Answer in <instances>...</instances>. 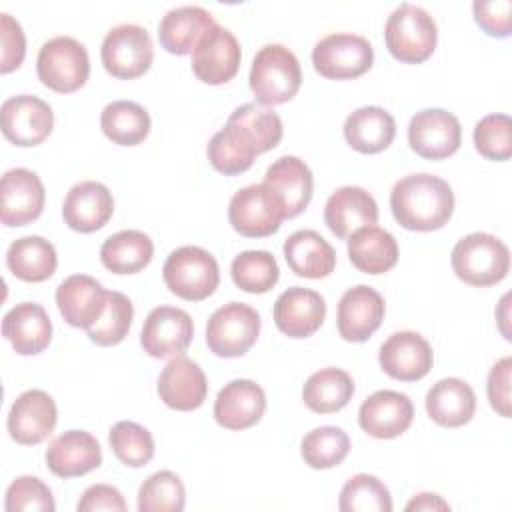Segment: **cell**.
<instances>
[{"mask_svg": "<svg viewBox=\"0 0 512 512\" xmlns=\"http://www.w3.org/2000/svg\"><path fill=\"white\" fill-rule=\"evenodd\" d=\"M242 52L236 36L214 24L192 50V72L194 76L210 86L230 82L240 68Z\"/></svg>", "mask_w": 512, "mask_h": 512, "instance_id": "obj_13", "label": "cell"}, {"mask_svg": "<svg viewBox=\"0 0 512 512\" xmlns=\"http://www.w3.org/2000/svg\"><path fill=\"white\" fill-rule=\"evenodd\" d=\"M384 40L388 52L396 60L404 64H420L432 56L438 28L424 8L402 2L386 20Z\"/></svg>", "mask_w": 512, "mask_h": 512, "instance_id": "obj_4", "label": "cell"}, {"mask_svg": "<svg viewBox=\"0 0 512 512\" xmlns=\"http://www.w3.org/2000/svg\"><path fill=\"white\" fill-rule=\"evenodd\" d=\"M406 510L408 512H414V510H422V512H430V510H450V504L446 500H442V496L438 494H432V492H422V494H416L408 504H406Z\"/></svg>", "mask_w": 512, "mask_h": 512, "instance_id": "obj_52", "label": "cell"}, {"mask_svg": "<svg viewBox=\"0 0 512 512\" xmlns=\"http://www.w3.org/2000/svg\"><path fill=\"white\" fill-rule=\"evenodd\" d=\"M100 128L118 146H136L150 134V114L132 100H114L100 114Z\"/></svg>", "mask_w": 512, "mask_h": 512, "instance_id": "obj_38", "label": "cell"}, {"mask_svg": "<svg viewBox=\"0 0 512 512\" xmlns=\"http://www.w3.org/2000/svg\"><path fill=\"white\" fill-rule=\"evenodd\" d=\"M186 504L182 480L170 470L150 474L138 488L140 512H180Z\"/></svg>", "mask_w": 512, "mask_h": 512, "instance_id": "obj_42", "label": "cell"}, {"mask_svg": "<svg viewBox=\"0 0 512 512\" xmlns=\"http://www.w3.org/2000/svg\"><path fill=\"white\" fill-rule=\"evenodd\" d=\"M324 222L334 236L346 240L364 226H376L378 204L364 188L342 186L326 200Z\"/></svg>", "mask_w": 512, "mask_h": 512, "instance_id": "obj_24", "label": "cell"}, {"mask_svg": "<svg viewBox=\"0 0 512 512\" xmlns=\"http://www.w3.org/2000/svg\"><path fill=\"white\" fill-rule=\"evenodd\" d=\"M132 318L134 306L130 298L122 292L112 290L108 292V304L104 314L86 330L88 338L98 346H116L126 338L132 326Z\"/></svg>", "mask_w": 512, "mask_h": 512, "instance_id": "obj_45", "label": "cell"}, {"mask_svg": "<svg viewBox=\"0 0 512 512\" xmlns=\"http://www.w3.org/2000/svg\"><path fill=\"white\" fill-rule=\"evenodd\" d=\"M384 312L386 304L380 292L364 284L348 288L338 302V334L346 342H366L380 328Z\"/></svg>", "mask_w": 512, "mask_h": 512, "instance_id": "obj_18", "label": "cell"}, {"mask_svg": "<svg viewBox=\"0 0 512 512\" xmlns=\"http://www.w3.org/2000/svg\"><path fill=\"white\" fill-rule=\"evenodd\" d=\"M390 208L402 228L432 232L452 218L454 192L440 176L410 174L394 184L390 192Z\"/></svg>", "mask_w": 512, "mask_h": 512, "instance_id": "obj_1", "label": "cell"}, {"mask_svg": "<svg viewBox=\"0 0 512 512\" xmlns=\"http://www.w3.org/2000/svg\"><path fill=\"white\" fill-rule=\"evenodd\" d=\"M46 190L28 168L6 170L0 182V220L4 226H26L44 210Z\"/></svg>", "mask_w": 512, "mask_h": 512, "instance_id": "obj_15", "label": "cell"}, {"mask_svg": "<svg viewBox=\"0 0 512 512\" xmlns=\"http://www.w3.org/2000/svg\"><path fill=\"white\" fill-rule=\"evenodd\" d=\"M110 448L114 456L130 468H142L154 458V440L152 434L132 422V420H120L110 428L108 434Z\"/></svg>", "mask_w": 512, "mask_h": 512, "instance_id": "obj_44", "label": "cell"}, {"mask_svg": "<svg viewBox=\"0 0 512 512\" xmlns=\"http://www.w3.org/2000/svg\"><path fill=\"white\" fill-rule=\"evenodd\" d=\"M56 304L70 326L88 330L104 314L108 290L88 274H72L56 288Z\"/></svg>", "mask_w": 512, "mask_h": 512, "instance_id": "obj_22", "label": "cell"}, {"mask_svg": "<svg viewBox=\"0 0 512 512\" xmlns=\"http://www.w3.org/2000/svg\"><path fill=\"white\" fill-rule=\"evenodd\" d=\"M152 256L154 244L140 230H120L100 246V260L114 274H136L150 264Z\"/></svg>", "mask_w": 512, "mask_h": 512, "instance_id": "obj_35", "label": "cell"}, {"mask_svg": "<svg viewBox=\"0 0 512 512\" xmlns=\"http://www.w3.org/2000/svg\"><path fill=\"white\" fill-rule=\"evenodd\" d=\"M348 256L360 272L384 274L398 262V242L380 226H364L348 238Z\"/></svg>", "mask_w": 512, "mask_h": 512, "instance_id": "obj_33", "label": "cell"}, {"mask_svg": "<svg viewBox=\"0 0 512 512\" xmlns=\"http://www.w3.org/2000/svg\"><path fill=\"white\" fill-rule=\"evenodd\" d=\"M264 184L282 198L286 218H294L304 212L312 200V172L306 162L296 156H282L272 162L264 174Z\"/></svg>", "mask_w": 512, "mask_h": 512, "instance_id": "obj_29", "label": "cell"}, {"mask_svg": "<svg viewBox=\"0 0 512 512\" xmlns=\"http://www.w3.org/2000/svg\"><path fill=\"white\" fill-rule=\"evenodd\" d=\"M284 258L296 276L310 280L330 276L336 266L334 248L316 230H296L290 234L284 240Z\"/></svg>", "mask_w": 512, "mask_h": 512, "instance_id": "obj_31", "label": "cell"}, {"mask_svg": "<svg viewBox=\"0 0 512 512\" xmlns=\"http://www.w3.org/2000/svg\"><path fill=\"white\" fill-rule=\"evenodd\" d=\"M354 394V380L342 368H322L314 372L304 388L302 400L316 414H332L342 410Z\"/></svg>", "mask_w": 512, "mask_h": 512, "instance_id": "obj_37", "label": "cell"}, {"mask_svg": "<svg viewBox=\"0 0 512 512\" xmlns=\"http://www.w3.org/2000/svg\"><path fill=\"white\" fill-rule=\"evenodd\" d=\"M78 512H98V510H112V512H124L126 500L122 492L110 484H94L84 490L76 504Z\"/></svg>", "mask_w": 512, "mask_h": 512, "instance_id": "obj_51", "label": "cell"}, {"mask_svg": "<svg viewBox=\"0 0 512 512\" xmlns=\"http://www.w3.org/2000/svg\"><path fill=\"white\" fill-rule=\"evenodd\" d=\"M286 210L282 198L268 184L240 188L228 204L230 226L246 238H266L278 232Z\"/></svg>", "mask_w": 512, "mask_h": 512, "instance_id": "obj_7", "label": "cell"}, {"mask_svg": "<svg viewBox=\"0 0 512 512\" xmlns=\"http://www.w3.org/2000/svg\"><path fill=\"white\" fill-rule=\"evenodd\" d=\"M4 508L8 512H54L56 504L50 488L36 476H18L6 490Z\"/></svg>", "mask_w": 512, "mask_h": 512, "instance_id": "obj_47", "label": "cell"}, {"mask_svg": "<svg viewBox=\"0 0 512 512\" xmlns=\"http://www.w3.org/2000/svg\"><path fill=\"white\" fill-rule=\"evenodd\" d=\"M396 136L392 114L380 106H362L344 122V138L360 154H378L386 150Z\"/></svg>", "mask_w": 512, "mask_h": 512, "instance_id": "obj_32", "label": "cell"}, {"mask_svg": "<svg viewBox=\"0 0 512 512\" xmlns=\"http://www.w3.org/2000/svg\"><path fill=\"white\" fill-rule=\"evenodd\" d=\"M372 44L358 34L336 32L316 42L312 50L314 70L328 80H352L372 68Z\"/></svg>", "mask_w": 512, "mask_h": 512, "instance_id": "obj_10", "label": "cell"}, {"mask_svg": "<svg viewBox=\"0 0 512 512\" xmlns=\"http://www.w3.org/2000/svg\"><path fill=\"white\" fill-rule=\"evenodd\" d=\"M408 144L426 160H444L462 144L460 120L444 108H424L410 118Z\"/></svg>", "mask_w": 512, "mask_h": 512, "instance_id": "obj_11", "label": "cell"}, {"mask_svg": "<svg viewBox=\"0 0 512 512\" xmlns=\"http://www.w3.org/2000/svg\"><path fill=\"white\" fill-rule=\"evenodd\" d=\"M58 420V410L52 396L44 390L22 392L8 412V434L16 444L36 446L44 442Z\"/></svg>", "mask_w": 512, "mask_h": 512, "instance_id": "obj_16", "label": "cell"}, {"mask_svg": "<svg viewBox=\"0 0 512 512\" xmlns=\"http://www.w3.org/2000/svg\"><path fill=\"white\" fill-rule=\"evenodd\" d=\"M340 512H390V490L372 474L352 476L340 490Z\"/></svg>", "mask_w": 512, "mask_h": 512, "instance_id": "obj_43", "label": "cell"}, {"mask_svg": "<svg viewBox=\"0 0 512 512\" xmlns=\"http://www.w3.org/2000/svg\"><path fill=\"white\" fill-rule=\"evenodd\" d=\"M476 24L494 38H506L512 32L510 0H476L472 4Z\"/></svg>", "mask_w": 512, "mask_h": 512, "instance_id": "obj_48", "label": "cell"}, {"mask_svg": "<svg viewBox=\"0 0 512 512\" xmlns=\"http://www.w3.org/2000/svg\"><path fill=\"white\" fill-rule=\"evenodd\" d=\"M208 380L202 368L184 354L174 356L158 376L160 400L178 412H190L204 404Z\"/></svg>", "mask_w": 512, "mask_h": 512, "instance_id": "obj_21", "label": "cell"}, {"mask_svg": "<svg viewBox=\"0 0 512 512\" xmlns=\"http://www.w3.org/2000/svg\"><path fill=\"white\" fill-rule=\"evenodd\" d=\"M414 420L412 400L404 392L378 390L370 394L358 410L360 428L380 440H390L404 434Z\"/></svg>", "mask_w": 512, "mask_h": 512, "instance_id": "obj_19", "label": "cell"}, {"mask_svg": "<svg viewBox=\"0 0 512 512\" xmlns=\"http://www.w3.org/2000/svg\"><path fill=\"white\" fill-rule=\"evenodd\" d=\"M100 58L104 70L120 80H132L148 72L154 48L146 28L138 24H118L102 40Z\"/></svg>", "mask_w": 512, "mask_h": 512, "instance_id": "obj_9", "label": "cell"}, {"mask_svg": "<svg viewBox=\"0 0 512 512\" xmlns=\"http://www.w3.org/2000/svg\"><path fill=\"white\" fill-rule=\"evenodd\" d=\"M40 82L58 92L70 94L82 88L90 76V58L76 38L56 36L42 44L36 58Z\"/></svg>", "mask_w": 512, "mask_h": 512, "instance_id": "obj_6", "label": "cell"}, {"mask_svg": "<svg viewBox=\"0 0 512 512\" xmlns=\"http://www.w3.org/2000/svg\"><path fill=\"white\" fill-rule=\"evenodd\" d=\"M166 288L182 300L200 302L212 296L220 284L216 258L200 246H180L172 250L162 266Z\"/></svg>", "mask_w": 512, "mask_h": 512, "instance_id": "obj_5", "label": "cell"}, {"mask_svg": "<svg viewBox=\"0 0 512 512\" xmlns=\"http://www.w3.org/2000/svg\"><path fill=\"white\" fill-rule=\"evenodd\" d=\"M114 214V198L108 186L96 180L74 184L62 204L64 224L80 234H90L108 224Z\"/></svg>", "mask_w": 512, "mask_h": 512, "instance_id": "obj_20", "label": "cell"}, {"mask_svg": "<svg viewBox=\"0 0 512 512\" xmlns=\"http://www.w3.org/2000/svg\"><path fill=\"white\" fill-rule=\"evenodd\" d=\"M2 336L20 356H34L48 348L52 322L48 312L36 302H20L2 320Z\"/></svg>", "mask_w": 512, "mask_h": 512, "instance_id": "obj_27", "label": "cell"}, {"mask_svg": "<svg viewBox=\"0 0 512 512\" xmlns=\"http://www.w3.org/2000/svg\"><path fill=\"white\" fill-rule=\"evenodd\" d=\"M206 152L212 168L224 176L246 172L258 156L252 138L232 122H226V126L210 138Z\"/></svg>", "mask_w": 512, "mask_h": 512, "instance_id": "obj_36", "label": "cell"}, {"mask_svg": "<svg viewBox=\"0 0 512 512\" xmlns=\"http://www.w3.org/2000/svg\"><path fill=\"white\" fill-rule=\"evenodd\" d=\"M250 90L260 106H278L296 96L302 84L300 62L282 44L262 46L250 66Z\"/></svg>", "mask_w": 512, "mask_h": 512, "instance_id": "obj_2", "label": "cell"}, {"mask_svg": "<svg viewBox=\"0 0 512 512\" xmlns=\"http://www.w3.org/2000/svg\"><path fill=\"white\" fill-rule=\"evenodd\" d=\"M350 438L338 426H320L310 430L300 444V454L304 462L314 470H328L348 456Z\"/></svg>", "mask_w": 512, "mask_h": 512, "instance_id": "obj_40", "label": "cell"}, {"mask_svg": "<svg viewBox=\"0 0 512 512\" xmlns=\"http://www.w3.org/2000/svg\"><path fill=\"white\" fill-rule=\"evenodd\" d=\"M378 362L390 378L416 382L430 372L434 354L424 336L412 330H402L384 340L378 352Z\"/></svg>", "mask_w": 512, "mask_h": 512, "instance_id": "obj_17", "label": "cell"}, {"mask_svg": "<svg viewBox=\"0 0 512 512\" xmlns=\"http://www.w3.org/2000/svg\"><path fill=\"white\" fill-rule=\"evenodd\" d=\"M214 24L212 14L202 6L172 8L158 24L160 46L170 54L186 56Z\"/></svg>", "mask_w": 512, "mask_h": 512, "instance_id": "obj_28", "label": "cell"}, {"mask_svg": "<svg viewBox=\"0 0 512 512\" xmlns=\"http://www.w3.org/2000/svg\"><path fill=\"white\" fill-rule=\"evenodd\" d=\"M510 374H512V358H500L488 374L486 392L490 406L504 418H510Z\"/></svg>", "mask_w": 512, "mask_h": 512, "instance_id": "obj_50", "label": "cell"}, {"mask_svg": "<svg viewBox=\"0 0 512 512\" xmlns=\"http://www.w3.org/2000/svg\"><path fill=\"white\" fill-rule=\"evenodd\" d=\"M326 318L324 298L310 288L292 286L274 302L276 328L288 338L312 336Z\"/></svg>", "mask_w": 512, "mask_h": 512, "instance_id": "obj_23", "label": "cell"}, {"mask_svg": "<svg viewBox=\"0 0 512 512\" xmlns=\"http://www.w3.org/2000/svg\"><path fill=\"white\" fill-rule=\"evenodd\" d=\"M0 118L6 140L22 148L38 146L54 128V112L50 104L32 94H20L4 100Z\"/></svg>", "mask_w": 512, "mask_h": 512, "instance_id": "obj_12", "label": "cell"}, {"mask_svg": "<svg viewBox=\"0 0 512 512\" xmlns=\"http://www.w3.org/2000/svg\"><path fill=\"white\" fill-rule=\"evenodd\" d=\"M0 72L8 74L16 68H20L24 56H26V36L16 18H12L8 12L0 14Z\"/></svg>", "mask_w": 512, "mask_h": 512, "instance_id": "obj_49", "label": "cell"}, {"mask_svg": "<svg viewBox=\"0 0 512 512\" xmlns=\"http://www.w3.org/2000/svg\"><path fill=\"white\" fill-rule=\"evenodd\" d=\"M230 276L240 290L264 294L276 286L280 268L268 250H246L232 260Z\"/></svg>", "mask_w": 512, "mask_h": 512, "instance_id": "obj_39", "label": "cell"}, {"mask_svg": "<svg viewBox=\"0 0 512 512\" xmlns=\"http://www.w3.org/2000/svg\"><path fill=\"white\" fill-rule=\"evenodd\" d=\"M6 266L24 282H44L56 272V248L42 236H22L8 246Z\"/></svg>", "mask_w": 512, "mask_h": 512, "instance_id": "obj_34", "label": "cell"}, {"mask_svg": "<svg viewBox=\"0 0 512 512\" xmlns=\"http://www.w3.org/2000/svg\"><path fill=\"white\" fill-rule=\"evenodd\" d=\"M474 146L480 156L504 162L512 156V122L506 114H488L474 126Z\"/></svg>", "mask_w": 512, "mask_h": 512, "instance_id": "obj_46", "label": "cell"}, {"mask_svg": "<svg viewBox=\"0 0 512 512\" xmlns=\"http://www.w3.org/2000/svg\"><path fill=\"white\" fill-rule=\"evenodd\" d=\"M102 464L98 440L86 430H68L56 436L46 450V466L60 478H76Z\"/></svg>", "mask_w": 512, "mask_h": 512, "instance_id": "obj_26", "label": "cell"}, {"mask_svg": "<svg viewBox=\"0 0 512 512\" xmlns=\"http://www.w3.org/2000/svg\"><path fill=\"white\" fill-rule=\"evenodd\" d=\"M260 314L244 302L220 306L206 324V344L220 358L244 356L258 340Z\"/></svg>", "mask_w": 512, "mask_h": 512, "instance_id": "obj_8", "label": "cell"}, {"mask_svg": "<svg viewBox=\"0 0 512 512\" xmlns=\"http://www.w3.org/2000/svg\"><path fill=\"white\" fill-rule=\"evenodd\" d=\"M228 122L240 126L252 138L258 154L276 148L282 140V134H284L280 116L274 110L264 108L260 104H242V106H238L230 114Z\"/></svg>", "mask_w": 512, "mask_h": 512, "instance_id": "obj_41", "label": "cell"}, {"mask_svg": "<svg viewBox=\"0 0 512 512\" xmlns=\"http://www.w3.org/2000/svg\"><path fill=\"white\" fill-rule=\"evenodd\" d=\"M194 336V324L188 312L174 306L150 310L140 332V344L152 358H174L186 352Z\"/></svg>", "mask_w": 512, "mask_h": 512, "instance_id": "obj_14", "label": "cell"}, {"mask_svg": "<svg viewBox=\"0 0 512 512\" xmlns=\"http://www.w3.org/2000/svg\"><path fill=\"white\" fill-rule=\"evenodd\" d=\"M426 412L438 426H464L476 412V394L460 378H442L426 394Z\"/></svg>", "mask_w": 512, "mask_h": 512, "instance_id": "obj_30", "label": "cell"}, {"mask_svg": "<svg viewBox=\"0 0 512 512\" xmlns=\"http://www.w3.org/2000/svg\"><path fill=\"white\" fill-rule=\"evenodd\" d=\"M266 410V394L254 380L228 382L214 400V420L226 430H246L260 422Z\"/></svg>", "mask_w": 512, "mask_h": 512, "instance_id": "obj_25", "label": "cell"}, {"mask_svg": "<svg viewBox=\"0 0 512 512\" xmlns=\"http://www.w3.org/2000/svg\"><path fill=\"white\" fill-rule=\"evenodd\" d=\"M454 274L470 286H492L510 270L508 246L488 232H472L456 242L450 254Z\"/></svg>", "mask_w": 512, "mask_h": 512, "instance_id": "obj_3", "label": "cell"}]
</instances>
